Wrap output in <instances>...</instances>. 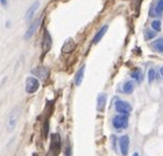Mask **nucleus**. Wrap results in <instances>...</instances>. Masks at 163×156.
I'll return each mask as SVG.
<instances>
[{"instance_id": "nucleus-1", "label": "nucleus", "mask_w": 163, "mask_h": 156, "mask_svg": "<svg viewBox=\"0 0 163 156\" xmlns=\"http://www.w3.org/2000/svg\"><path fill=\"white\" fill-rule=\"evenodd\" d=\"M61 147H62L61 136L58 133H54L51 136V144H50L48 152L46 153V156H58L61 152Z\"/></svg>"}, {"instance_id": "nucleus-2", "label": "nucleus", "mask_w": 163, "mask_h": 156, "mask_svg": "<svg viewBox=\"0 0 163 156\" xmlns=\"http://www.w3.org/2000/svg\"><path fill=\"white\" fill-rule=\"evenodd\" d=\"M20 117V108L19 107H15L11 113L9 114V118H8V121H7V128L9 131H13L18 123V119Z\"/></svg>"}, {"instance_id": "nucleus-3", "label": "nucleus", "mask_w": 163, "mask_h": 156, "mask_svg": "<svg viewBox=\"0 0 163 156\" xmlns=\"http://www.w3.org/2000/svg\"><path fill=\"white\" fill-rule=\"evenodd\" d=\"M129 121H128V115L127 114H118L112 119V125L117 130H124L128 127Z\"/></svg>"}, {"instance_id": "nucleus-4", "label": "nucleus", "mask_w": 163, "mask_h": 156, "mask_svg": "<svg viewBox=\"0 0 163 156\" xmlns=\"http://www.w3.org/2000/svg\"><path fill=\"white\" fill-rule=\"evenodd\" d=\"M40 87V81L35 77H28L25 80V91L27 94H34L35 91H38Z\"/></svg>"}, {"instance_id": "nucleus-5", "label": "nucleus", "mask_w": 163, "mask_h": 156, "mask_svg": "<svg viewBox=\"0 0 163 156\" xmlns=\"http://www.w3.org/2000/svg\"><path fill=\"white\" fill-rule=\"evenodd\" d=\"M115 107H116V110L121 114H128L132 111V107H131V104L129 102H127V101H124V100H117L115 104Z\"/></svg>"}, {"instance_id": "nucleus-6", "label": "nucleus", "mask_w": 163, "mask_h": 156, "mask_svg": "<svg viewBox=\"0 0 163 156\" xmlns=\"http://www.w3.org/2000/svg\"><path fill=\"white\" fill-rule=\"evenodd\" d=\"M31 74L34 76H37L38 78H40L41 80H45L50 75V69L45 66H39L35 67L31 71Z\"/></svg>"}, {"instance_id": "nucleus-7", "label": "nucleus", "mask_w": 163, "mask_h": 156, "mask_svg": "<svg viewBox=\"0 0 163 156\" xmlns=\"http://www.w3.org/2000/svg\"><path fill=\"white\" fill-rule=\"evenodd\" d=\"M52 46V38H51V34L48 30H45L43 33V41H42V53L46 54V53L51 50Z\"/></svg>"}, {"instance_id": "nucleus-8", "label": "nucleus", "mask_w": 163, "mask_h": 156, "mask_svg": "<svg viewBox=\"0 0 163 156\" xmlns=\"http://www.w3.org/2000/svg\"><path fill=\"white\" fill-rule=\"evenodd\" d=\"M129 144H130V139L128 135H122L119 139V146L120 152L124 156L128 155V151H129Z\"/></svg>"}, {"instance_id": "nucleus-9", "label": "nucleus", "mask_w": 163, "mask_h": 156, "mask_svg": "<svg viewBox=\"0 0 163 156\" xmlns=\"http://www.w3.org/2000/svg\"><path fill=\"white\" fill-rule=\"evenodd\" d=\"M39 6H40V1L39 0H37V1H34L32 5L30 6V8L28 10H27V12H25V21H31V19L33 18V15H34V13H35V11L38 10V8H39Z\"/></svg>"}, {"instance_id": "nucleus-10", "label": "nucleus", "mask_w": 163, "mask_h": 156, "mask_svg": "<svg viewBox=\"0 0 163 156\" xmlns=\"http://www.w3.org/2000/svg\"><path fill=\"white\" fill-rule=\"evenodd\" d=\"M39 24H40V19H37L34 22L31 23V25H30L29 29L27 30L25 34H24V38H25V40H29V38H32V35H33V34L35 33V31L38 30Z\"/></svg>"}, {"instance_id": "nucleus-11", "label": "nucleus", "mask_w": 163, "mask_h": 156, "mask_svg": "<svg viewBox=\"0 0 163 156\" xmlns=\"http://www.w3.org/2000/svg\"><path fill=\"white\" fill-rule=\"evenodd\" d=\"M76 48V43L75 41H73L72 38H68L66 42L64 43V45L62 46V52L65 53V54H68V53L73 52Z\"/></svg>"}, {"instance_id": "nucleus-12", "label": "nucleus", "mask_w": 163, "mask_h": 156, "mask_svg": "<svg viewBox=\"0 0 163 156\" xmlns=\"http://www.w3.org/2000/svg\"><path fill=\"white\" fill-rule=\"evenodd\" d=\"M106 101H107V95L104 94V92L99 94V96L97 97V110H98V111H100L101 112V111L105 109Z\"/></svg>"}, {"instance_id": "nucleus-13", "label": "nucleus", "mask_w": 163, "mask_h": 156, "mask_svg": "<svg viewBox=\"0 0 163 156\" xmlns=\"http://www.w3.org/2000/svg\"><path fill=\"white\" fill-rule=\"evenodd\" d=\"M107 30H108V25L101 27V28L98 30V32L95 34V36H94V38H93V43H94V44H97L99 41H101V38H103V36L106 34Z\"/></svg>"}, {"instance_id": "nucleus-14", "label": "nucleus", "mask_w": 163, "mask_h": 156, "mask_svg": "<svg viewBox=\"0 0 163 156\" xmlns=\"http://www.w3.org/2000/svg\"><path fill=\"white\" fill-rule=\"evenodd\" d=\"M84 73H85V65H83L81 66V68L77 71L76 75H75V85L76 86H79L82 84V81L84 79Z\"/></svg>"}, {"instance_id": "nucleus-15", "label": "nucleus", "mask_w": 163, "mask_h": 156, "mask_svg": "<svg viewBox=\"0 0 163 156\" xmlns=\"http://www.w3.org/2000/svg\"><path fill=\"white\" fill-rule=\"evenodd\" d=\"M152 48H153L155 52L163 53V38H159L157 41H154L152 43Z\"/></svg>"}, {"instance_id": "nucleus-16", "label": "nucleus", "mask_w": 163, "mask_h": 156, "mask_svg": "<svg viewBox=\"0 0 163 156\" xmlns=\"http://www.w3.org/2000/svg\"><path fill=\"white\" fill-rule=\"evenodd\" d=\"M163 13V0H159L154 8V14L155 15H161Z\"/></svg>"}, {"instance_id": "nucleus-17", "label": "nucleus", "mask_w": 163, "mask_h": 156, "mask_svg": "<svg viewBox=\"0 0 163 156\" xmlns=\"http://www.w3.org/2000/svg\"><path fill=\"white\" fill-rule=\"evenodd\" d=\"M155 36H157V32H155L154 30H150V29L145 30V32H144V38H145L147 41L152 40V38H154Z\"/></svg>"}, {"instance_id": "nucleus-18", "label": "nucleus", "mask_w": 163, "mask_h": 156, "mask_svg": "<svg viewBox=\"0 0 163 156\" xmlns=\"http://www.w3.org/2000/svg\"><path fill=\"white\" fill-rule=\"evenodd\" d=\"M134 89V85L132 81H127L125 85H124V91L126 94H131Z\"/></svg>"}, {"instance_id": "nucleus-19", "label": "nucleus", "mask_w": 163, "mask_h": 156, "mask_svg": "<svg viewBox=\"0 0 163 156\" xmlns=\"http://www.w3.org/2000/svg\"><path fill=\"white\" fill-rule=\"evenodd\" d=\"M131 77L133 78L134 80L140 81L141 79H142V73H141V71H140V69H136L134 71H132Z\"/></svg>"}, {"instance_id": "nucleus-20", "label": "nucleus", "mask_w": 163, "mask_h": 156, "mask_svg": "<svg viewBox=\"0 0 163 156\" xmlns=\"http://www.w3.org/2000/svg\"><path fill=\"white\" fill-rule=\"evenodd\" d=\"M155 78H157V73H155V71H154L153 68H151V69L149 71V73H148V80H149V83H152V81H153Z\"/></svg>"}, {"instance_id": "nucleus-21", "label": "nucleus", "mask_w": 163, "mask_h": 156, "mask_svg": "<svg viewBox=\"0 0 163 156\" xmlns=\"http://www.w3.org/2000/svg\"><path fill=\"white\" fill-rule=\"evenodd\" d=\"M151 27H152V30H154L155 32L161 31V22L159 20H154L153 22L151 23Z\"/></svg>"}, {"instance_id": "nucleus-22", "label": "nucleus", "mask_w": 163, "mask_h": 156, "mask_svg": "<svg viewBox=\"0 0 163 156\" xmlns=\"http://www.w3.org/2000/svg\"><path fill=\"white\" fill-rule=\"evenodd\" d=\"M48 120L46 119V120H45V122H44L43 132H42V134H43V139H46V136H48Z\"/></svg>"}, {"instance_id": "nucleus-23", "label": "nucleus", "mask_w": 163, "mask_h": 156, "mask_svg": "<svg viewBox=\"0 0 163 156\" xmlns=\"http://www.w3.org/2000/svg\"><path fill=\"white\" fill-rule=\"evenodd\" d=\"M65 156H72V147L68 142H67V145L65 147Z\"/></svg>"}, {"instance_id": "nucleus-24", "label": "nucleus", "mask_w": 163, "mask_h": 156, "mask_svg": "<svg viewBox=\"0 0 163 156\" xmlns=\"http://www.w3.org/2000/svg\"><path fill=\"white\" fill-rule=\"evenodd\" d=\"M0 5L2 6L4 8H7V6H8V0H0Z\"/></svg>"}, {"instance_id": "nucleus-25", "label": "nucleus", "mask_w": 163, "mask_h": 156, "mask_svg": "<svg viewBox=\"0 0 163 156\" xmlns=\"http://www.w3.org/2000/svg\"><path fill=\"white\" fill-rule=\"evenodd\" d=\"M160 74H161V76L163 77V67H161V69H160Z\"/></svg>"}, {"instance_id": "nucleus-26", "label": "nucleus", "mask_w": 163, "mask_h": 156, "mask_svg": "<svg viewBox=\"0 0 163 156\" xmlns=\"http://www.w3.org/2000/svg\"><path fill=\"white\" fill-rule=\"evenodd\" d=\"M132 156H139V154H138V153H134V154H133Z\"/></svg>"}]
</instances>
